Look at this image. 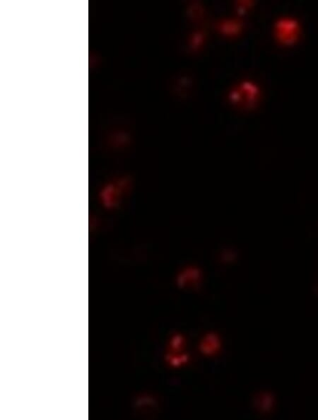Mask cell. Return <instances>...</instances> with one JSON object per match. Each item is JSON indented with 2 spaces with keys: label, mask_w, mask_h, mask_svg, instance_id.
<instances>
[{
  "label": "cell",
  "mask_w": 318,
  "mask_h": 420,
  "mask_svg": "<svg viewBox=\"0 0 318 420\" xmlns=\"http://www.w3.org/2000/svg\"><path fill=\"white\" fill-rule=\"evenodd\" d=\"M181 337L179 336V335H175V336L173 337V339H172V348L175 349L178 348V347H180V344H181Z\"/></svg>",
  "instance_id": "obj_3"
},
{
  "label": "cell",
  "mask_w": 318,
  "mask_h": 420,
  "mask_svg": "<svg viewBox=\"0 0 318 420\" xmlns=\"http://www.w3.org/2000/svg\"><path fill=\"white\" fill-rule=\"evenodd\" d=\"M279 36L282 41L285 43H291L296 39L298 36L297 24L294 21H283L279 24Z\"/></svg>",
  "instance_id": "obj_1"
},
{
  "label": "cell",
  "mask_w": 318,
  "mask_h": 420,
  "mask_svg": "<svg viewBox=\"0 0 318 420\" xmlns=\"http://www.w3.org/2000/svg\"><path fill=\"white\" fill-rule=\"evenodd\" d=\"M219 347V341L216 335L209 333L205 335L200 343V348L201 351L205 354L215 353Z\"/></svg>",
  "instance_id": "obj_2"
}]
</instances>
